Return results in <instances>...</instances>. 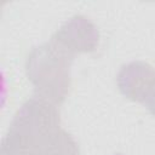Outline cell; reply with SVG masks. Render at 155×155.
<instances>
[{
  "instance_id": "2",
  "label": "cell",
  "mask_w": 155,
  "mask_h": 155,
  "mask_svg": "<svg viewBox=\"0 0 155 155\" xmlns=\"http://www.w3.org/2000/svg\"><path fill=\"white\" fill-rule=\"evenodd\" d=\"M74 57L52 40L35 46L25 61V71L35 96L56 105L62 104L70 87V65Z\"/></svg>"
},
{
  "instance_id": "3",
  "label": "cell",
  "mask_w": 155,
  "mask_h": 155,
  "mask_svg": "<svg viewBox=\"0 0 155 155\" xmlns=\"http://www.w3.org/2000/svg\"><path fill=\"white\" fill-rule=\"evenodd\" d=\"M50 40L75 57L78 53L93 52L99 42V33L87 17L76 15L65 21Z\"/></svg>"
},
{
  "instance_id": "1",
  "label": "cell",
  "mask_w": 155,
  "mask_h": 155,
  "mask_svg": "<svg viewBox=\"0 0 155 155\" xmlns=\"http://www.w3.org/2000/svg\"><path fill=\"white\" fill-rule=\"evenodd\" d=\"M0 155H80V149L75 139L61 128L57 105L34 96L15 114Z\"/></svg>"
},
{
  "instance_id": "5",
  "label": "cell",
  "mask_w": 155,
  "mask_h": 155,
  "mask_svg": "<svg viewBox=\"0 0 155 155\" xmlns=\"http://www.w3.org/2000/svg\"><path fill=\"white\" fill-rule=\"evenodd\" d=\"M139 103H142L155 116V73L150 78Z\"/></svg>"
},
{
  "instance_id": "4",
  "label": "cell",
  "mask_w": 155,
  "mask_h": 155,
  "mask_svg": "<svg viewBox=\"0 0 155 155\" xmlns=\"http://www.w3.org/2000/svg\"><path fill=\"white\" fill-rule=\"evenodd\" d=\"M154 71L155 69L150 64L142 61H133L122 65L116 78L120 92L125 97L139 103Z\"/></svg>"
}]
</instances>
